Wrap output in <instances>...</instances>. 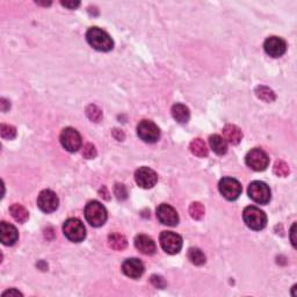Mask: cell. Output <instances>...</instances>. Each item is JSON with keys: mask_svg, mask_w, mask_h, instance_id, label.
I'll return each mask as SVG.
<instances>
[{"mask_svg": "<svg viewBox=\"0 0 297 297\" xmlns=\"http://www.w3.org/2000/svg\"><path fill=\"white\" fill-rule=\"evenodd\" d=\"M86 40L89 45L98 51L107 52L114 48V42L111 37L104 30L98 28V27H92L87 30Z\"/></svg>", "mask_w": 297, "mask_h": 297, "instance_id": "1", "label": "cell"}, {"mask_svg": "<svg viewBox=\"0 0 297 297\" xmlns=\"http://www.w3.org/2000/svg\"><path fill=\"white\" fill-rule=\"evenodd\" d=\"M243 218H244L245 224L254 231L262 230L267 224V216H266L264 211L260 210L259 208L254 207V205H249V207H246L244 209Z\"/></svg>", "mask_w": 297, "mask_h": 297, "instance_id": "2", "label": "cell"}, {"mask_svg": "<svg viewBox=\"0 0 297 297\" xmlns=\"http://www.w3.org/2000/svg\"><path fill=\"white\" fill-rule=\"evenodd\" d=\"M85 218L94 228L102 227L107 221V210L100 202L91 201L85 207Z\"/></svg>", "mask_w": 297, "mask_h": 297, "instance_id": "3", "label": "cell"}, {"mask_svg": "<svg viewBox=\"0 0 297 297\" xmlns=\"http://www.w3.org/2000/svg\"><path fill=\"white\" fill-rule=\"evenodd\" d=\"M63 232L65 237L73 243H80L86 238V229L78 218L66 219L63 225Z\"/></svg>", "mask_w": 297, "mask_h": 297, "instance_id": "4", "label": "cell"}, {"mask_svg": "<svg viewBox=\"0 0 297 297\" xmlns=\"http://www.w3.org/2000/svg\"><path fill=\"white\" fill-rule=\"evenodd\" d=\"M246 165L253 171H265L269 165V157L261 148H252L245 157Z\"/></svg>", "mask_w": 297, "mask_h": 297, "instance_id": "5", "label": "cell"}, {"mask_svg": "<svg viewBox=\"0 0 297 297\" xmlns=\"http://www.w3.org/2000/svg\"><path fill=\"white\" fill-rule=\"evenodd\" d=\"M248 197L255 203L267 204L271 201V190L265 182L253 181L248 186Z\"/></svg>", "mask_w": 297, "mask_h": 297, "instance_id": "6", "label": "cell"}, {"mask_svg": "<svg viewBox=\"0 0 297 297\" xmlns=\"http://www.w3.org/2000/svg\"><path fill=\"white\" fill-rule=\"evenodd\" d=\"M218 190L229 201L237 200L243 191L241 182L234 178H223L218 184Z\"/></svg>", "mask_w": 297, "mask_h": 297, "instance_id": "7", "label": "cell"}, {"mask_svg": "<svg viewBox=\"0 0 297 297\" xmlns=\"http://www.w3.org/2000/svg\"><path fill=\"white\" fill-rule=\"evenodd\" d=\"M137 134L145 143H156L160 137V130L152 121L143 120L137 126Z\"/></svg>", "mask_w": 297, "mask_h": 297, "instance_id": "8", "label": "cell"}, {"mask_svg": "<svg viewBox=\"0 0 297 297\" xmlns=\"http://www.w3.org/2000/svg\"><path fill=\"white\" fill-rule=\"evenodd\" d=\"M160 245L168 254H177L182 248V238L172 231H163L160 234Z\"/></svg>", "mask_w": 297, "mask_h": 297, "instance_id": "9", "label": "cell"}, {"mask_svg": "<svg viewBox=\"0 0 297 297\" xmlns=\"http://www.w3.org/2000/svg\"><path fill=\"white\" fill-rule=\"evenodd\" d=\"M60 143L69 152H76L82 147V137L73 128H65L60 134Z\"/></svg>", "mask_w": 297, "mask_h": 297, "instance_id": "10", "label": "cell"}, {"mask_svg": "<svg viewBox=\"0 0 297 297\" xmlns=\"http://www.w3.org/2000/svg\"><path fill=\"white\" fill-rule=\"evenodd\" d=\"M59 204V200L58 197H57L55 192L50 191V190H45L40 193L39 198H37V205L39 208L41 209L43 212H49L55 211L57 208H58Z\"/></svg>", "mask_w": 297, "mask_h": 297, "instance_id": "11", "label": "cell"}, {"mask_svg": "<svg viewBox=\"0 0 297 297\" xmlns=\"http://www.w3.org/2000/svg\"><path fill=\"white\" fill-rule=\"evenodd\" d=\"M135 180H136L137 185L142 188L148 190L152 188L158 181V175L156 172L148 167H140L135 173Z\"/></svg>", "mask_w": 297, "mask_h": 297, "instance_id": "12", "label": "cell"}, {"mask_svg": "<svg viewBox=\"0 0 297 297\" xmlns=\"http://www.w3.org/2000/svg\"><path fill=\"white\" fill-rule=\"evenodd\" d=\"M157 217L159 222L168 227H175L179 223V215L177 210L170 204L163 203L157 208Z\"/></svg>", "mask_w": 297, "mask_h": 297, "instance_id": "13", "label": "cell"}, {"mask_svg": "<svg viewBox=\"0 0 297 297\" xmlns=\"http://www.w3.org/2000/svg\"><path fill=\"white\" fill-rule=\"evenodd\" d=\"M264 49L267 55L278 58V57H281L286 52L287 43L281 37L271 36L265 41Z\"/></svg>", "mask_w": 297, "mask_h": 297, "instance_id": "14", "label": "cell"}, {"mask_svg": "<svg viewBox=\"0 0 297 297\" xmlns=\"http://www.w3.org/2000/svg\"><path fill=\"white\" fill-rule=\"evenodd\" d=\"M144 265L140 259H127L122 264V272L130 279H138L143 275Z\"/></svg>", "mask_w": 297, "mask_h": 297, "instance_id": "15", "label": "cell"}, {"mask_svg": "<svg viewBox=\"0 0 297 297\" xmlns=\"http://www.w3.org/2000/svg\"><path fill=\"white\" fill-rule=\"evenodd\" d=\"M0 234H1V242L6 246H12L18 242L19 232L14 225L9 223L1 222L0 224Z\"/></svg>", "mask_w": 297, "mask_h": 297, "instance_id": "16", "label": "cell"}, {"mask_svg": "<svg viewBox=\"0 0 297 297\" xmlns=\"http://www.w3.org/2000/svg\"><path fill=\"white\" fill-rule=\"evenodd\" d=\"M135 246H136L138 251L145 255H152L156 253L157 249L152 238H150L147 235H138L135 238Z\"/></svg>", "mask_w": 297, "mask_h": 297, "instance_id": "17", "label": "cell"}, {"mask_svg": "<svg viewBox=\"0 0 297 297\" xmlns=\"http://www.w3.org/2000/svg\"><path fill=\"white\" fill-rule=\"evenodd\" d=\"M222 131L223 138H224L225 142H229L232 145H237L241 143L243 133L237 126H235V124H227V126L223 128Z\"/></svg>", "mask_w": 297, "mask_h": 297, "instance_id": "18", "label": "cell"}, {"mask_svg": "<svg viewBox=\"0 0 297 297\" xmlns=\"http://www.w3.org/2000/svg\"><path fill=\"white\" fill-rule=\"evenodd\" d=\"M172 116L179 123H187L190 121L191 113L188 107H186L182 103H177L172 107Z\"/></svg>", "mask_w": 297, "mask_h": 297, "instance_id": "19", "label": "cell"}, {"mask_svg": "<svg viewBox=\"0 0 297 297\" xmlns=\"http://www.w3.org/2000/svg\"><path fill=\"white\" fill-rule=\"evenodd\" d=\"M209 144H210V148L216 154L223 156V154L228 152L227 142L219 135H212V136H210V138H209Z\"/></svg>", "mask_w": 297, "mask_h": 297, "instance_id": "20", "label": "cell"}, {"mask_svg": "<svg viewBox=\"0 0 297 297\" xmlns=\"http://www.w3.org/2000/svg\"><path fill=\"white\" fill-rule=\"evenodd\" d=\"M190 150H191V152L197 157L204 158L208 156L207 144H205L204 141H202L201 138H195V140L191 142Z\"/></svg>", "mask_w": 297, "mask_h": 297, "instance_id": "21", "label": "cell"}, {"mask_svg": "<svg viewBox=\"0 0 297 297\" xmlns=\"http://www.w3.org/2000/svg\"><path fill=\"white\" fill-rule=\"evenodd\" d=\"M108 244H109L111 248L116 249V251H123V249L127 248L128 242L127 238L124 237L123 235L111 234L109 237H108Z\"/></svg>", "mask_w": 297, "mask_h": 297, "instance_id": "22", "label": "cell"}, {"mask_svg": "<svg viewBox=\"0 0 297 297\" xmlns=\"http://www.w3.org/2000/svg\"><path fill=\"white\" fill-rule=\"evenodd\" d=\"M9 212H11L12 217L19 223H25L29 217V214L28 211H27V209L25 207H22L21 204H18V203H14L11 205Z\"/></svg>", "mask_w": 297, "mask_h": 297, "instance_id": "23", "label": "cell"}, {"mask_svg": "<svg viewBox=\"0 0 297 297\" xmlns=\"http://www.w3.org/2000/svg\"><path fill=\"white\" fill-rule=\"evenodd\" d=\"M188 259L191 260L192 264L197 266H202L205 264V255L204 253L198 248H192L188 251Z\"/></svg>", "mask_w": 297, "mask_h": 297, "instance_id": "24", "label": "cell"}, {"mask_svg": "<svg viewBox=\"0 0 297 297\" xmlns=\"http://www.w3.org/2000/svg\"><path fill=\"white\" fill-rule=\"evenodd\" d=\"M255 94L260 100L265 101V102H272L275 100V93L271 89L266 86H258L255 89Z\"/></svg>", "mask_w": 297, "mask_h": 297, "instance_id": "25", "label": "cell"}, {"mask_svg": "<svg viewBox=\"0 0 297 297\" xmlns=\"http://www.w3.org/2000/svg\"><path fill=\"white\" fill-rule=\"evenodd\" d=\"M86 115L92 122H100L101 119H102V111L96 104H90L86 108Z\"/></svg>", "mask_w": 297, "mask_h": 297, "instance_id": "26", "label": "cell"}, {"mask_svg": "<svg viewBox=\"0 0 297 297\" xmlns=\"http://www.w3.org/2000/svg\"><path fill=\"white\" fill-rule=\"evenodd\" d=\"M204 207L202 205L200 202H193L190 207V214L192 218L195 221H200V219L204 216Z\"/></svg>", "mask_w": 297, "mask_h": 297, "instance_id": "27", "label": "cell"}, {"mask_svg": "<svg viewBox=\"0 0 297 297\" xmlns=\"http://www.w3.org/2000/svg\"><path fill=\"white\" fill-rule=\"evenodd\" d=\"M0 134L4 140H13L16 136V129L13 126H8V124L2 123L0 126Z\"/></svg>", "mask_w": 297, "mask_h": 297, "instance_id": "28", "label": "cell"}, {"mask_svg": "<svg viewBox=\"0 0 297 297\" xmlns=\"http://www.w3.org/2000/svg\"><path fill=\"white\" fill-rule=\"evenodd\" d=\"M273 171H274V173L278 175V177H281V178L287 177V175H288L289 172H290L288 164L285 163V161H282V160L276 161L275 165H274V168H273Z\"/></svg>", "mask_w": 297, "mask_h": 297, "instance_id": "29", "label": "cell"}, {"mask_svg": "<svg viewBox=\"0 0 297 297\" xmlns=\"http://www.w3.org/2000/svg\"><path fill=\"white\" fill-rule=\"evenodd\" d=\"M83 156L84 158H86V159H93V158L97 156V150L93 144H86L85 147H84Z\"/></svg>", "mask_w": 297, "mask_h": 297, "instance_id": "30", "label": "cell"}, {"mask_svg": "<svg viewBox=\"0 0 297 297\" xmlns=\"http://www.w3.org/2000/svg\"><path fill=\"white\" fill-rule=\"evenodd\" d=\"M115 195L119 200H126L127 198V190L123 185H116L115 186Z\"/></svg>", "mask_w": 297, "mask_h": 297, "instance_id": "31", "label": "cell"}, {"mask_svg": "<svg viewBox=\"0 0 297 297\" xmlns=\"http://www.w3.org/2000/svg\"><path fill=\"white\" fill-rule=\"evenodd\" d=\"M151 282H152V285L156 287V288H164L165 285H166L164 281V279L161 278V276H157V275H153L152 278H151Z\"/></svg>", "mask_w": 297, "mask_h": 297, "instance_id": "32", "label": "cell"}, {"mask_svg": "<svg viewBox=\"0 0 297 297\" xmlns=\"http://www.w3.org/2000/svg\"><path fill=\"white\" fill-rule=\"evenodd\" d=\"M60 4H62L64 7L70 8V9H74L77 8L80 5L79 1H60Z\"/></svg>", "mask_w": 297, "mask_h": 297, "instance_id": "33", "label": "cell"}, {"mask_svg": "<svg viewBox=\"0 0 297 297\" xmlns=\"http://www.w3.org/2000/svg\"><path fill=\"white\" fill-rule=\"evenodd\" d=\"M295 234H296V224L294 223L292 230H290V241H292V244L294 248H296V238H295Z\"/></svg>", "mask_w": 297, "mask_h": 297, "instance_id": "34", "label": "cell"}, {"mask_svg": "<svg viewBox=\"0 0 297 297\" xmlns=\"http://www.w3.org/2000/svg\"><path fill=\"white\" fill-rule=\"evenodd\" d=\"M6 296H22V294L15 289H11L2 294V297H6Z\"/></svg>", "mask_w": 297, "mask_h": 297, "instance_id": "35", "label": "cell"}, {"mask_svg": "<svg viewBox=\"0 0 297 297\" xmlns=\"http://www.w3.org/2000/svg\"><path fill=\"white\" fill-rule=\"evenodd\" d=\"M0 103H1V110H2V111H6V110L8 109L9 107H11V103H9L8 101L6 100V99H4V98H2V99H1V102H0Z\"/></svg>", "mask_w": 297, "mask_h": 297, "instance_id": "36", "label": "cell"}]
</instances>
